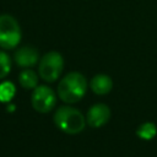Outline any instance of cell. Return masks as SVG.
<instances>
[{"label": "cell", "instance_id": "cell-8", "mask_svg": "<svg viewBox=\"0 0 157 157\" xmlns=\"http://www.w3.org/2000/svg\"><path fill=\"white\" fill-rule=\"evenodd\" d=\"M90 86L96 94H107L113 88V81L108 75L98 74L91 80Z\"/></svg>", "mask_w": 157, "mask_h": 157}, {"label": "cell", "instance_id": "cell-2", "mask_svg": "<svg viewBox=\"0 0 157 157\" xmlns=\"http://www.w3.org/2000/svg\"><path fill=\"white\" fill-rule=\"evenodd\" d=\"M55 125L66 134H78L85 129L86 119L82 113L72 107H60L54 113Z\"/></svg>", "mask_w": 157, "mask_h": 157}, {"label": "cell", "instance_id": "cell-4", "mask_svg": "<svg viewBox=\"0 0 157 157\" xmlns=\"http://www.w3.org/2000/svg\"><path fill=\"white\" fill-rule=\"evenodd\" d=\"M64 69V58L59 52L52 50L45 53L39 59V76L47 82L58 80Z\"/></svg>", "mask_w": 157, "mask_h": 157}, {"label": "cell", "instance_id": "cell-12", "mask_svg": "<svg viewBox=\"0 0 157 157\" xmlns=\"http://www.w3.org/2000/svg\"><path fill=\"white\" fill-rule=\"evenodd\" d=\"M11 70V59L9 54L0 50V80L5 78Z\"/></svg>", "mask_w": 157, "mask_h": 157}, {"label": "cell", "instance_id": "cell-5", "mask_svg": "<svg viewBox=\"0 0 157 157\" xmlns=\"http://www.w3.org/2000/svg\"><path fill=\"white\" fill-rule=\"evenodd\" d=\"M31 103L37 112L48 113L54 108L56 103V96L49 86H44V85L37 86L33 88L31 96Z\"/></svg>", "mask_w": 157, "mask_h": 157}, {"label": "cell", "instance_id": "cell-11", "mask_svg": "<svg viewBox=\"0 0 157 157\" xmlns=\"http://www.w3.org/2000/svg\"><path fill=\"white\" fill-rule=\"evenodd\" d=\"M16 93L15 85L11 81H4L0 83V102L7 103L10 102Z\"/></svg>", "mask_w": 157, "mask_h": 157}, {"label": "cell", "instance_id": "cell-7", "mask_svg": "<svg viewBox=\"0 0 157 157\" xmlns=\"http://www.w3.org/2000/svg\"><path fill=\"white\" fill-rule=\"evenodd\" d=\"M15 63L21 67H32L39 61V53L34 47L23 45L15 52Z\"/></svg>", "mask_w": 157, "mask_h": 157}, {"label": "cell", "instance_id": "cell-1", "mask_svg": "<svg viewBox=\"0 0 157 157\" xmlns=\"http://www.w3.org/2000/svg\"><path fill=\"white\" fill-rule=\"evenodd\" d=\"M87 82L82 74L72 71L66 74L58 85V96L63 102L76 103L86 93Z\"/></svg>", "mask_w": 157, "mask_h": 157}, {"label": "cell", "instance_id": "cell-6", "mask_svg": "<svg viewBox=\"0 0 157 157\" xmlns=\"http://www.w3.org/2000/svg\"><path fill=\"white\" fill-rule=\"evenodd\" d=\"M110 118V109L104 103L93 104L86 115V121L91 128H101Z\"/></svg>", "mask_w": 157, "mask_h": 157}, {"label": "cell", "instance_id": "cell-10", "mask_svg": "<svg viewBox=\"0 0 157 157\" xmlns=\"http://www.w3.org/2000/svg\"><path fill=\"white\" fill-rule=\"evenodd\" d=\"M156 134H157V128L153 123L150 121L141 124L136 130V135L142 140H151L156 136Z\"/></svg>", "mask_w": 157, "mask_h": 157}, {"label": "cell", "instance_id": "cell-3", "mask_svg": "<svg viewBox=\"0 0 157 157\" xmlns=\"http://www.w3.org/2000/svg\"><path fill=\"white\" fill-rule=\"evenodd\" d=\"M22 38V32L18 21L10 13L0 15V48L13 49Z\"/></svg>", "mask_w": 157, "mask_h": 157}, {"label": "cell", "instance_id": "cell-9", "mask_svg": "<svg viewBox=\"0 0 157 157\" xmlns=\"http://www.w3.org/2000/svg\"><path fill=\"white\" fill-rule=\"evenodd\" d=\"M18 81H20V85L25 88H34L38 85V76L33 70H31L29 67H26L20 72Z\"/></svg>", "mask_w": 157, "mask_h": 157}]
</instances>
